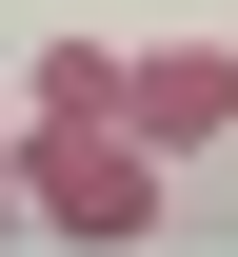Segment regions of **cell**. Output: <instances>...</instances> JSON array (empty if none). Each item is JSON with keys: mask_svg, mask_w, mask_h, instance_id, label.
Returning <instances> with one entry per match:
<instances>
[{"mask_svg": "<svg viewBox=\"0 0 238 257\" xmlns=\"http://www.w3.org/2000/svg\"><path fill=\"white\" fill-rule=\"evenodd\" d=\"M0 237H20V139H0Z\"/></svg>", "mask_w": 238, "mask_h": 257, "instance_id": "obj_4", "label": "cell"}, {"mask_svg": "<svg viewBox=\"0 0 238 257\" xmlns=\"http://www.w3.org/2000/svg\"><path fill=\"white\" fill-rule=\"evenodd\" d=\"M20 218L80 237V257L159 237V139H139V119H20Z\"/></svg>", "mask_w": 238, "mask_h": 257, "instance_id": "obj_1", "label": "cell"}, {"mask_svg": "<svg viewBox=\"0 0 238 257\" xmlns=\"http://www.w3.org/2000/svg\"><path fill=\"white\" fill-rule=\"evenodd\" d=\"M0 139H20V79H0Z\"/></svg>", "mask_w": 238, "mask_h": 257, "instance_id": "obj_5", "label": "cell"}, {"mask_svg": "<svg viewBox=\"0 0 238 257\" xmlns=\"http://www.w3.org/2000/svg\"><path fill=\"white\" fill-rule=\"evenodd\" d=\"M20 119H119V60H100V40H60V60L20 79Z\"/></svg>", "mask_w": 238, "mask_h": 257, "instance_id": "obj_3", "label": "cell"}, {"mask_svg": "<svg viewBox=\"0 0 238 257\" xmlns=\"http://www.w3.org/2000/svg\"><path fill=\"white\" fill-rule=\"evenodd\" d=\"M119 119L159 139V159H179V139H238V40H159V60H119Z\"/></svg>", "mask_w": 238, "mask_h": 257, "instance_id": "obj_2", "label": "cell"}]
</instances>
